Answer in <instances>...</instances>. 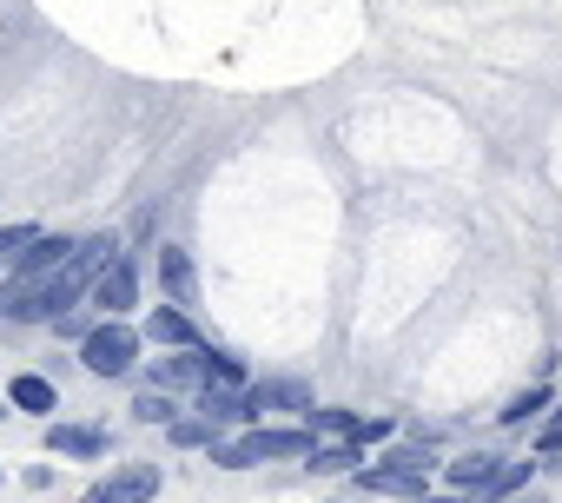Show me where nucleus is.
I'll use <instances>...</instances> for the list:
<instances>
[{
  "instance_id": "f257e3e1",
  "label": "nucleus",
  "mask_w": 562,
  "mask_h": 503,
  "mask_svg": "<svg viewBox=\"0 0 562 503\" xmlns=\"http://www.w3.org/2000/svg\"><path fill=\"white\" fill-rule=\"evenodd\" d=\"M113 252H120V245H113L106 232H100V238H74V252H67V259L54 266V279L41 286V305H34V318H54V312H67L80 292H93V279L113 266Z\"/></svg>"
},
{
  "instance_id": "f03ea898",
  "label": "nucleus",
  "mask_w": 562,
  "mask_h": 503,
  "mask_svg": "<svg viewBox=\"0 0 562 503\" xmlns=\"http://www.w3.org/2000/svg\"><path fill=\"white\" fill-rule=\"evenodd\" d=\"M312 431H245V437H212V463L225 470H251L271 457H312Z\"/></svg>"
},
{
  "instance_id": "7ed1b4c3",
  "label": "nucleus",
  "mask_w": 562,
  "mask_h": 503,
  "mask_svg": "<svg viewBox=\"0 0 562 503\" xmlns=\"http://www.w3.org/2000/svg\"><path fill=\"white\" fill-rule=\"evenodd\" d=\"M133 358H139V332H126L120 318H106V325L87 332V345H80V365H87L93 378H126Z\"/></svg>"
},
{
  "instance_id": "20e7f679",
  "label": "nucleus",
  "mask_w": 562,
  "mask_h": 503,
  "mask_svg": "<svg viewBox=\"0 0 562 503\" xmlns=\"http://www.w3.org/2000/svg\"><path fill=\"white\" fill-rule=\"evenodd\" d=\"M424 477H430V450H397V457L358 470V483L364 490H384V496H411V490H424Z\"/></svg>"
},
{
  "instance_id": "39448f33",
  "label": "nucleus",
  "mask_w": 562,
  "mask_h": 503,
  "mask_svg": "<svg viewBox=\"0 0 562 503\" xmlns=\"http://www.w3.org/2000/svg\"><path fill=\"white\" fill-rule=\"evenodd\" d=\"M153 490H159V470H153V463H126V470H113L106 483H93L87 503H146Z\"/></svg>"
},
{
  "instance_id": "423d86ee",
  "label": "nucleus",
  "mask_w": 562,
  "mask_h": 503,
  "mask_svg": "<svg viewBox=\"0 0 562 503\" xmlns=\"http://www.w3.org/2000/svg\"><path fill=\"white\" fill-rule=\"evenodd\" d=\"M133 299H139V272H133V259H113V266L93 279V305H100L106 318H120Z\"/></svg>"
},
{
  "instance_id": "0eeeda50",
  "label": "nucleus",
  "mask_w": 562,
  "mask_h": 503,
  "mask_svg": "<svg viewBox=\"0 0 562 503\" xmlns=\"http://www.w3.org/2000/svg\"><path fill=\"white\" fill-rule=\"evenodd\" d=\"M153 384H159V391H172V384H199V391H205V384H212V351H205V345H192L186 358L153 365Z\"/></svg>"
},
{
  "instance_id": "6e6552de",
  "label": "nucleus",
  "mask_w": 562,
  "mask_h": 503,
  "mask_svg": "<svg viewBox=\"0 0 562 503\" xmlns=\"http://www.w3.org/2000/svg\"><path fill=\"white\" fill-rule=\"evenodd\" d=\"M318 431H338L345 444H371V437H391V417H351V411H305Z\"/></svg>"
},
{
  "instance_id": "1a4fd4ad",
  "label": "nucleus",
  "mask_w": 562,
  "mask_h": 503,
  "mask_svg": "<svg viewBox=\"0 0 562 503\" xmlns=\"http://www.w3.org/2000/svg\"><path fill=\"white\" fill-rule=\"evenodd\" d=\"M199 411H205V424H245V417H251V391L205 384V391H199Z\"/></svg>"
},
{
  "instance_id": "9d476101",
  "label": "nucleus",
  "mask_w": 562,
  "mask_h": 503,
  "mask_svg": "<svg viewBox=\"0 0 562 503\" xmlns=\"http://www.w3.org/2000/svg\"><path fill=\"white\" fill-rule=\"evenodd\" d=\"M265 411H299V417H305V411H318V404H312L305 384H258V391H251V417H265Z\"/></svg>"
},
{
  "instance_id": "9b49d317",
  "label": "nucleus",
  "mask_w": 562,
  "mask_h": 503,
  "mask_svg": "<svg viewBox=\"0 0 562 503\" xmlns=\"http://www.w3.org/2000/svg\"><path fill=\"white\" fill-rule=\"evenodd\" d=\"M146 338H153V345H186V351L199 345L192 318H186V312H172V305H153V318H146Z\"/></svg>"
},
{
  "instance_id": "f8f14e48",
  "label": "nucleus",
  "mask_w": 562,
  "mask_h": 503,
  "mask_svg": "<svg viewBox=\"0 0 562 503\" xmlns=\"http://www.w3.org/2000/svg\"><path fill=\"white\" fill-rule=\"evenodd\" d=\"M47 444L67 450V457H106V431H93V424H54Z\"/></svg>"
},
{
  "instance_id": "ddd939ff",
  "label": "nucleus",
  "mask_w": 562,
  "mask_h": 503,
  "mask_svg": "<svg viewBox=\"0 0 562 503\" xmlns=\"http://www.w3.org/2000/svg\"><path fill=\"white\" fill-rule=\"evenodd\" d=\"M159 272H166V286H172V299H179V305H192V299H199V279H192V259H186V252H172V245H166V252H159Z\"/></svg>"
},
{
  "instance_id": "4468645a",
  "label": "nucleus",
  "mask_w": 562,
  "mask_h": 503,
  "mask_svg": "<svg viewBox=\"0 0 562 503\" xmlns=\"http://www.w3.org/2000/svg\"><path fill=\"white\" fill-rule=\"evenodd\" d=\"M8 398H14L21 411H41V417H54V411H60L54 384H47V378H34V371H27V378H14V391H8Z\"/></svg>"
},
{
  "instance_id": "2eb2a0df",
  "label": "nucleus",
  "mask_w": 562,
  "mask_h": 503,
  "mask_svg": "<svg viewBox=\"0 0 562 503\" xmlns=\"http://www.w3.org/2000/svg\"><path fill=\"white\" fill-rule=\"evenodd\" d=\"M490 470H496V457H476V450H470V457H457V463H450V483H457V496H476V490L490 483Z\"/></svg>"
},
{
  "instance_id": "dca6fc26",
  "label": "nucleus",
  "mask_w": 562,
  "mask_h": 503,
  "mask_svg": "<svg viewBox=\"0 0 562 503\" xmlns=\"http://www.w3.org/2000/svg\"><path fill=\"white\" fill-rule=\"evenodd\" d=\"M529 470H536V463H496V470H490V483H483L476 496H509V490H522V483H529Z\"/></svg>"
},
{
  "instance_id": "f3484780",
  "label": "nucleus",
  "mask_w": 562,
  "mask_h": 503,
  "mask_svg": "<svg viewBox=\"0 0 562 503\" xmlns=\"http://www.w3.org/2000/svg\"><path fill=\"white\" fill-rule=\"evenodd\" d=\"M133 417H139V424H172V398H166V391H139Z\"/></svg>"
},
{
  "instance_id": "a211bd4d",
  "label": "nucleus",
  "mask_w": 562,
  "mask_h": 503,
  "mask_svg": "<svg viewBox=\"0 0 562 503\" xmlns=\"http://www.w3.org/2000/svg\"><path fill=\"white\" fill-rule=\"evenodd\" d=\"M34 238H41V225H8V232H0V266H8L14 252H27Z\"/></svg>"
},
{
  "instance_id": "6ab92c4d",
  "label": "nucleus",
  "mask_w": 562,
  "mask_h": 503,
  "mask_svg": "<svg viewBox=\"0 0 562 503\" xmlns=\"http://www.w3.org/2000/svg\"><path fill=\"white\" fill-rule=\"evenodd\" d=\"M542 404H549V391H522V398H516V404L503 411V424H529V417H536Z\"/></svg>"
},
{
  "instance_id": "aec40b11",
  "label": "nucleus",
  "mask_w": 562,
  "mask_h": 503,
  "mask_svg": "<svg viewBox=\"0 0 562 503\" xmlns=\"http://www.w3.org/2000/svg\"><path fill=\"white\" fill-rule=\"evenodd\" d=\"M358 463V444H338V450H312V470H351Z\"/></svg>"
},
{
  "instance_id": "412c9836",
  "label": "nucleus",
  "mask_w": 562,
  "mask_h": 503,
  "mask_svg": "<svg viewBox=\"0 0 562 503\" xmlns=\"http://www.w3.org/2000/svg\"><path fill=\"white\" fill-rule=\"evenodd\" d=\"M536 450H542V463H562V417H555V424L536 437Z\"/></svg>"
},
{
  "instance_id": "4be33fe9",
  "label": "nucleus",
  "mask_w": 562,
  "mask_h": 503,
  "mask_svg": "<svg viewBox=\"0 0 562 503\" xmlns=\"http://www.w3.org/2000/svg\"><path fill=\"white\" fill-rule=\"evenodd\" d=\"M212 437V424L199 417V424H172V444H205Z\"/></svg>"
},
{
  "instance_id": "5701e85b",
  "label": "nucleus",
  "mask_w": 562,
  "mask_h": 503,
  "mask_svg": "<svg viewBox=\"0 0 562 503\" xmlns=\"http://www.w3.org/2000/svg\"><path fill=\"white\" fill-rule=\"evenodd\" d=\"M509 503H549V496H536V490H529V496H509Z\"/></svg>"
},
{
  "instance_id": "b1692460",
  "label": "nucleus",
  "mask_w": 562,
  "mask_h": 503,
  "mask_svg": "<svg viewBox=\"0 0 562 503\" xmlns=\"http://www.w3.org/2000/svg\"><path fill=\"white\" fill-rule=\"evenodd\" d=\"M430 503H457V496H430Z\"/></svg>"
}]
</instances>
